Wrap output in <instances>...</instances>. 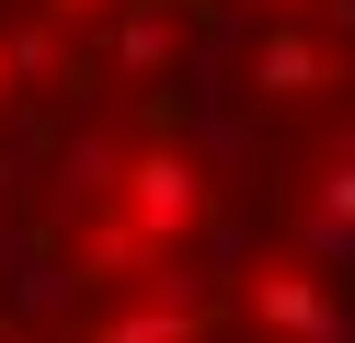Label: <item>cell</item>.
<instances>
[{
  "label": "cell",
  "mask_w": 355,
  "mask_h": 343,
  "mask_svg": "<svg viewBox=\"0 0 355 343\" xmlns=\"http://www.w3.org/2000/svg\"><path fill=\"white\" fill-rule=\"evenodd\" d=\"M115 218L138 229V252H172L195 218H207V172H195L184 149H138L126 183H115Z\"/></svg>",
  "instance_id": "obj_1"
},
{
  "label": "cell",
  "mask_w": 355,
  "mask_h": 343,
  "mask_svg": "<svg viewBox=\"0 0 355 343\" xmlns=\"http://www.w3.org/2000/svg\"><path fill=\"white\" fill-rule=\"evenodd\" d=\"M321 80H332V46L309 23H263V46H252V91L263 103H309Z\"/></svg>",
  "instance_id": "obj_2"
},
{
  "label": "cell",
  "mask_w": 355,
  "mask_h": 343,
  "mask_svg": "<svg viewBox=\"0 0 355 343\" xmlns=\"http://www.w3.org/2000/svg\"><path fill=\"white\" fill-rule=\"evenodd\" d=\"M252 320H263V332H286V343H332V297L309 286V274H286V263L252 274Z\"/></svg>",
  "instance_id": "obj_3"
},
{
  "label": "cell",
  "mask_w": 355,
  "mask_h": 343,
  "mask_svg": "<svg viewBox=\"0 0 355 343\" xmlns=\"http://www.w3.org/2000/svg\"><path fill=\"white\" fill-rule=\"evenodd\" d=\"M92 343H195V309H92Z\"/></svg>",
  "instance_id": "obj_4"
},
{
  "label": "cell",
  "mask_w": 355,
  "mask_h": 343,
  "mask_svg": "<svg viewBox=\"0 0 355 343\" xmlns=\"http://www.w3.org/2000/svg\"><path fill=\"white\" fill-rule=\"evenodd\" d=\"M321 206H332V229H355V160H332V172H321Z\"/></svg>",
  "instance_id": "obj_5"
},
{
  "label": "cell",
  "mask_w": 355,
  "mask_h": 343,
  "mask_svg": "<svg viewBox=\"0 0 355 343\" xmlns=\"http://www.w3.org/2000/svg\"><path fill=\"white\" fill-rule=\"evenodd\" d=\"M103 12H126V0H46V23H103Z\"/></svg>",
  "instance_id": "obj_6"
},
{
  "label": "cell",
  "mask_w": 355,
  "mask_h": 343,
  "mask_svg": "<svg viewBox=\"0 0 355 343\" xmlns=\"http://www.w3.org/2000/svg\"><path fill=\"white\" fill-rule=\"evenodd\" d=\"M263 12H275V23H298V12H309V0H263Z\"/></svg>",
  "instance_id": "obj_7"
},
{
  "label": "cell",
  "mask_w": 355,
  "mask_h": 343,
  "mask_svg": "<svg viewBox=\"0 0 355 343\" xmlns=\"http://www.w3.org/2000/svg\"><path fill=\"white\" fill-rule=\"evenodd\" d=\"M0 183H12V149H0Z\"/></svg>",
  "instance_id": "obj_8"
},
{
  "label": "cell",
  "mask_w": 355,
  "mask_h": 343,
  "mask_svg": "<svg viewBox=\"0 0 355 343\" xmlns=\"http://www.w3.org/2000/svg\"><path fill=\"white\" fill-rule=\"evenodd\" d=\"M0 91H12V69H0Z\"/></svg>",
  "instance_id": "obj_9"
}]
</instances>
